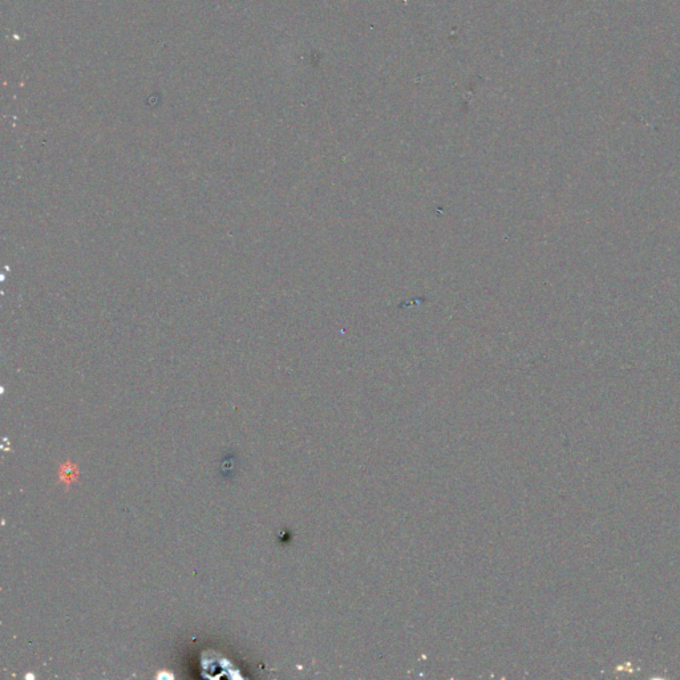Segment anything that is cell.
<instances>
[{
  "instance_id": "obj_1",
  "label": "cell",
  "mask_w": 680,
  "mask_h": 680,
  "mask_svg": "<svg viewBox=\"0 0 680 680\" xmlns=\"http://www.w3.org/2000/svg\"><path fill=\"white\" fill-rule=\"evenodd\" d=\"M59 477L67 487H70L73 481H76L79 477V469L72 464L71 461H67L64 465H61L59 470Z\"/></svg>"
}]
</instances>
